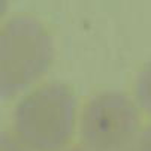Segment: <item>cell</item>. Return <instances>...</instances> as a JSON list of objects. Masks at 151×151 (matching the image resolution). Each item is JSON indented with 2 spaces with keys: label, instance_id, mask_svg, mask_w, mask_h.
Segmentation results:
<instances>
[{
  "label": "cell",
  "instance_id": "6",
  "mask_svg": "<svg viewBox=\"0 0 151 151\" xmlns=\"http://www.w3.org/2000/svg\"><path fill=\"white\" fill-rule=\"evenodd\" d=\"M2 151H30L21 144L14 133H9L6 130L2 132Z\"/></svg>",
  "mask_w": 151,
  "mask_h": 151
},
{
  "label": "cell",
  "instance_id": "7",
  "mask_svg": "<svg viewBox=\"0 0 151 151\" xmlns=\"http://www.w3.org/2000/svg\"><path fill=\"white\" fill-rule=\"evenodd\" d=\"M60 151H90L88 148H85L84 145H76V147H66Z\"/></svg>",
  "mask_w": 151,
  "mask_h": 151
},
{
  "label": "cell",
  "instance_id": "2",
  "mask_svg": "<svg viewBox=\"0 0 151 151\" xmlns=\"http://www.w3.org/2000/svg\"><path fill=\"white\" fill-rule=\"evenodd\" d=\"M52 39L30 15L8 18L0 32V96L3 100L29 88L50 69Z\"/></svg>",
  "mask_w": 151,
  "mask_h": 151
},
{
  "label": "cell",
  "instance_id": "1",
  "mask_svg": "<svg viewBox=\"0 0 151 151\" xmlns=\"http://www.w3.org/2000/svg\"><path fill=\"white\" fill-rule=\"evenodd\" d=\"M76 97L66 84L47 82L21 97L12 114V133L30 151H60L78 123Z\"/></svg>",
  "mask_w": 151,
  "mask_h": 151
},
{
  "label": "cell",
  "instance_id": "5",
  "mask_svg": "<svg viewBox=\"0 0 151 151\" xmlns=\"http://www.w3.org/2000/svg\"><path fill=\"white\" fill-rule=\"evenodd\" d=\"M120 151H151V124L141 129L138 135Z\"/></svg>",
  "mask_w": 151,
  "mask_h": 151
},
{
  "label": "cell",
  "instance_id": "3",
  "mask_svg": "<svg viewBox=\"0 0 151 151\" xmlns=\"http://www.w3.org/2000/svg\"><path fill=\"white\" fill-rule=\"evenodd\" d=\"M139 130V106L127 94L114 90L90 97L78 118L81 145L90 151H120Z\"/></svg>",
  "mask_w": 151,
  "mask_h": 151
},
{
  "label": "cell",
  "instance_id": "4",
  "mask_svg": "<svg viewBox=\"0 0 151 151\" xmlns=\"http://www.w3.org/2000/svg\"><path fill=\"white\" fill-rule=\"evenodd\" d=\"M135 102L151 115V60L144 64L135 81Z\"/></svg>",
  "mask_w": 151,
  "mask_h": 151
}]
</instances>
